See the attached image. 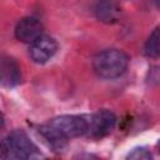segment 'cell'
Here are the masks:
<instances>
[{"label":"cell","instance_id":"cell-3","mask_svg":"<svg viewBox=\"0 0 160 160\" xmlns=\"http://www.w3.org/2000/svg\"><path fill=\"white\" fill-rule=\"evenodd\" d=\"M36 148L22 130L11 131L1 142V154L4 158L28 159L32 156Z\"/></svg>","mask_w":160,"mask_h":160},{"label":"cell","instance_id":"cell-4","mask_svg":"<svg viewBox=\"0 0 160 160\" xmlns=\"http://www.w3.org/2000/svg\"><path fill=\"white\" fill-rule=\"evenodd\" d=\"M116 125V116L108 109L98 110L95 114L89 115V131L88 135L94 139L108 136Z\"/></svg>","mask_w":160,"mask_h":160},{"label":"cell","instance_id":"cell-6","mask_svg":"<svg viewBox=\"0 0 160 160\" xmlns=\"http://www.w3.org/2000/svg\"><path fill=\"white\" fill-rule=\"evenodd\" d=\"M42 35V24L32 16L22 18L15 26V38L21 42L31 44Z\"/></svg>","mask_w":160,"mask_h":160},{"label":"cell","instance_id":"cell-10","mask_svg":"<svg viewBox=\"0 0 160 160\" xmlns=\"http://www.w3.org/2000/svg\"><path fill=\"white\" fill-rule=\"evenodd\" d=\"M128 158L129 159H135V160H149L152 156H151L150 151H148L145 148H136L128 155Z\"/></svg>","mask_w":160,"mask_h":160},{"label":"cell","instance_id":"cell-2","mask_svg":"<svg viewBox=\"0 0 160 160\" xmlns=\"http://www.w3.org/2000/svg\"><path fill=\"white\" fill-rule=\"evenodd\" d=\"M64 140L88 135L89 115H60L48 122Z\"/></svg>","mask_w":160,"mask_h":160},{"label":"cell","instance_id":"cell-9","mask_svg":"<svg viewBox=\"0 0 160 160\" xmlns=\"http://www.w3.org/2000/svg\"><path fill=\"white\" fill-rule=\"evenodd\" d=\"M144 54L151 59L160 58V26L155 28L145 41Z\"/></svg>","mask_w":160,"mask_h":160},{"label":"cell","instance_id":"cell-5","mask_svg":"<svg viewBox=\"0 0 160 160\" xmlns=\"http://www.w3.org/2000/svg\"><path fill=\"white\" fill-rule=\"evenodd\" d=\"M58 50V42L55 39L48 35H41L34 42L30 44L29 55L36 64H45L49 61Z\"/></svg>","mask_w":160,"mask_h":160},{"label":"cell","instance_id":"cell-11","mask_svg":"<svg viewBox=\"0 0 160 160\" xmlns=\"http://www.w3.org/2000/svg\"><path fill=\"white\" fill-rule=\"evenodd\" d=\"M156 5H158V8H160V0H156Z\"/></svg>","mask_w":160,"mask_h":160},{"label":"cell","instance_id":"cell-8","mask_svg":"<svg viewBox=\"0 0 160 160\" xmlns=\"http://www.w3.org/2000/svg\"><path fill=\"white\" fill-rule=\"evenodd\" d=\"M0 72H1V84L5 88H14L20 82L21 79V72L19 65L12 60L11 58H2L1 60V66H0Z\"/></svg>","mask_w":160,"mask_h":160},{"label":"cell","instance_id":"cell-1","mask_svg":"<svg viewBox=\"0 0 160 160\" xmlns=\"http://www.w3.org/2000/svg\"><path fill=\"white\" fill-rule=\"evenodd\" d=\"M129 64L128 55L119 49H106L98 52L92 59V70L101 79L121 76Z\"/></svg>","mask_w":160,"mask_h":160},{"label":"cell","instance_id":"cell-7","mask_svg":"<svg viewBox=\"0 0 160 160\" xmlns=\"http://www.w3.org/2000/svg\"><path fill=\"white\" fill-rule=\"evenodd\" d=\"M94 14L99 21L105 24H114L119 21L121 10L115 0H96L94 5Z\"/></svg>","mask_w":160,"mask_h":160}]
</instances>
